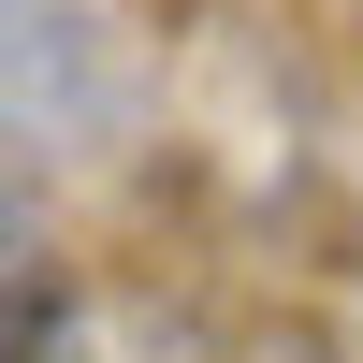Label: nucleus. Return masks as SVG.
Instances as JSON below:
<instances>
[{
    "mask_svg": "<svg viewBox=\"0 0 363 363\" xmlns=\"http://www.w3.org/2000/svg\"><path fill=\"white\" fill-rule=\"evenodd\" d=\"M0 87H15V145L29 160H73L131 116V73H116V29L87 0H0Z\"/></svg>",
    "mask_w": 363,
    "mask_h": 363,
    "instance_id": "nucleus-1",
    "label": "nucleus"
}]
</instances>
